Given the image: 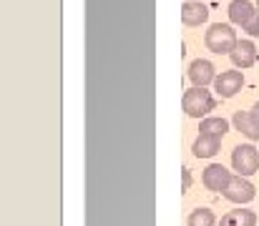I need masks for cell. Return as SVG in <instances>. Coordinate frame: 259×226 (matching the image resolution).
I'll return each instance as SVG.
<instances>
[{
  "instance_id": "14",
  "label": "cell",
  "mask_w": 259,
  "mask_h": 226,
  "mask_svg": "<svg viewBox=\"0 0 259 226\" xmlns=\"http://www.w3.org/2000/svg\"><path fill=\"white\" fill-rule=\"evenodd\" d=\"M227 131H229V121H227V118H219V116H209V118H204L201 126H199V133L217 136V139H224Z\"/></svg>"
},
{
  "instance_id": "9",
  "label": "cell",
  "mask_w": 259,
  "mask_h": 226,
  "mask_svg": "<svg viewBox=\"0 0 259 226\" xmlns=\"http://www.w3.org/2000/svg\"><path fill=\"white\" fill-rule=\"evenodd\" d=\"M254 15H257V8L252 5V0H232V3H229V20H232L234 25L247 28Z\"/></svg>"
},
{
  "instance_id": "1",
  "label": "cell",
  "mask_w": 259,
  "mask_h": 226,
  "mask_svg": "<svg viewBox=\"0 0 259 226\" xmlns=\"http://www.w3.org/2000/svg\"><path fill=\"white\" fill-rule=\"evenodd\" d=\"M217 101L206 88H189L181 98V108L186 116L191 118H209V113L214 111Z\"/></svg>"
},
{
  "instance_id": "16",
  "label": "cell",
  "mask_w": 259,
  "mask_h": 226,
  "mask_svg": "<svg viewBox=\"0 0 259 226\" xmlns=\"http://www.w3.org/2000/svg\"><path fill=\"white\" fill-rule=\"evenodd\" d=\"M244 33H247L249 38H259V10H257V15L252 18V23L244 28Z\"/></svg>"
},
{
  "instance_id": "3",
  "label": "cell",
  "mask_w": 259,
  "mask_h": 226,
  "mask_svg": "<svg viewBox=\"0 0 259 226\" xmlns=\"http://www.w3.org/2000/svg\"><path fill=\"white\" fill-rule=\"evenodd\" d=\"M232 166L239 176H254L259 171V149H254L252 144H239L232 151Z\"/></svg>"
},
{
  "instance_id": "4",
  "label": "cell",
  "mask_w": 259,
  "mask_h": 226,
  "mask_svg": "<svg viewBox=\"0 0 259 226\" xmlns=\"http://www.w3.org/2000/svg\"><path fill=\"white\" fill-rule=\"evenodd\" d=\"M224 199H229L232 204H249L254 196H257V189L252 181H247L244 176H234L232 184L227 186V191L222 194Z\"/></svg>"
},
{
  "instance_id": "7",
  "label": "cell",
  "mask_w": 259,
  "mask_h": 226,
  "mask_svg": "<svg viewBox=\"0 0 259 226\" xmlns=\"http://www.w3.org/2000/svg\"><path fill=\"white\" fill-rule=\"evenodd\" d=\"M242 85H244V75L239 71H224L222 75H217V80H214V88H217V93L222 98L237 96L242 91Z\"/></svg>"
},
{
  "instance_id": "8",
  "label": "cell",
  "mask_w": 259,
  "mask_h": 226,
  "mask_svg": "<svg viewBox=\"0 0 259 226\" xmlns=\"http://www.w3.org/2000/svg\"><path fill=\"white\" fill-rule=\"evenodd\" d=\"M229 58L237 68H252L257 63V46L252 40H239L234 51L229 53Z\"/></svg>"
},
{
  "instance_id": "11",
  "label": "cell",
  "mask_w": 259,
  "mask_h": 226,
  "mask_svg": "<svg viewBox=\"0 0 259 226\" xmlns=\"http://www.w3.org/2000/svg\"><path fill=\"white\" fill-rule=\"evenodd\" d=\"M219 146H222V139H217V136H206V133H199L196 136V141H194V156L196 158H211V156H217L219 153Z\"/></svg>"
},
{
  "instance_id": "2",
  "label": "cell",
  "mask_w": 259,
  "mask_h": 226,
  "mask_svg": "<svg viewBox=\"0 0 259 226\" xmlns=\"http://www.w3.org/2000/svg\"><path fill=\"white\" fill-rule=\"evenodd\" d=\"M206 48L211 53H232L234 46L239 43L237 40V30L227 23H214L209 30H206Z\"/></svg>"
},
{
  "instance_id": "6",
  "label": "cell",
  "mask_w": 259,
  "mask_h": 226,
  "mask_svg": "<svg viewBox=\"0 0 259 226\" xmlns=\"http://www.w3.org/2000/svg\"><path fill=\"white\" fill-rule=\"evenodd\" d=\"M189 80L194 83V88H206L209 83L217 80V68L211 61L206 58H196L191 66H189Z\"/></svg>"
},
{
  "instance_id": "15",
  "label": "cell",
  "mask_w": 259,
  "mask_h": 226,
  "mask_svg": "<svg viewBox=\"0 0 259 226\" xmlns=\"http://www.w3.org/2000/svg\"><path fill=\"white\" fill-rule=\"evenodd\" d=\"M186 224L189 226H214L217 224V216H214V211H211V209L201 206V209H194V211L189 214Z\"/></svg>"
},
{
  "instance_id": "18",
  "label": "cell",
  "mask_w": 259,
  "mask_h": 226,
  "mask_svg": "<svg viewBox=\"0 0 259 226\" xmlns=\"http://www.w3.org/2000/svg\"><path fill=\"white\" fill-rule=\"evenodd\" d=\"M249 113H252V118H254V123H257V126H259V101H257V103H254V108H252Z\"/></svg>"
},
{
  "instance_id": "19",
  "label": "cell",
  "mask_w": 259,
  "mask_h": 226,
  "mask_svg": "<svg viewBox=\"0 0 259 226\" xmlns=\"http://www.w3.org/2000/svg\"><path fill=\"white\" fill-rule=\"evenodd\" d=\"M257 5H259V0H257Z\"/></svg>"
},
{
  "instance_id": "12",
  "label": "cell",
  "mask_w": 259,
  "mask_h": 226,
  "mask_svg": "<svg viewBox=\"0 0 259 226\" xmlns=\"http://www.w3.org/2000/svg\"><path fill=\"white\" fill-rule=\"evenodd\" d=\"M257 214L249 211V209H234L229 214L222 216V224L219 226H257Z\"/></svg>"
},
{
  "instance_id": "17",
  "label": "cell",
  "mask_w": 259,
  "mask_h": 226,
  "mask_svg": "<svg viewBox=\"0 0 259 226\" xmlns=\"http://www.w3.org/2000/svg\"><path fill=\"white\" fill-rule=\"evenodd\" d=\"M181 176H184V184H181V191H189V186H191V173H189V168H184V171H181Z\"/></svg>"
},
{
  "instance_id": "5",
  "label": "cell",
  "mask_w": 259,
  "mask_h": 226,
  "mask_svg": "<svg viewBox=\"0 0 259 226\" xmlns=\"http://www.w3.org/2000/svg\"><path fill=\"white\" fill-rule=\"evenodd\" d=\"M232 178H234V176H232L222 163H211L209 168H204V176H201L204 186H206L209 191H217V194H224L227 186L232 184Z\"/></svg>"
},
{
  "instance_id": "10",
  "label": "cell",
  "mask_w": 259,
  "mask_h": 226,
  "mask_svg": "<svg viewBox=\"0 0 259 226\" xmlns=\"http://www.w3.org/2000/svg\"><path fill=\"white\" fill-rule=\"evenodd\" d=\"M209 18V8H204L201 3H194V0H186L181 5V23L186 28H196L201 23H206Z\"/></svg>"
},
{
  "instance_id": "13",
  "label": "cell",
  "mask_w": 259,
  "mask_h": 226,
  "mask_svg": "<svg viewBox=\"0 0 259 226\" xmlns=\"http://www.w3.org/2000/svg\"><path fill=\"white\" fill-rule=\"evenodd\" d=\"M232 123H234V128L242 131L247 139H252V141H257L259 139V126L254 123L252 113H247V111H237L234 118H232Z\"/></svg>"
}]
</instances>
